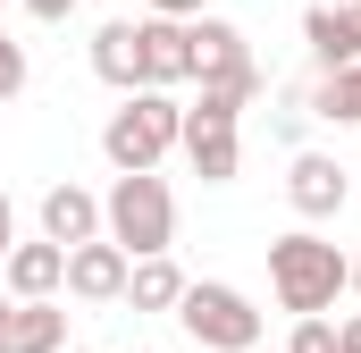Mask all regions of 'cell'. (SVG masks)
Wrapping results in <instances>:
<instances>
[{
  "instance_id": "1",
  "label": "cell",
  "mask_w": 361,
  "mask_h": 353,
  "mask_svg": "<svg viewBox=\"0 0 361 353\" xmlns=\"http://www.w3.org/2000/svg\"><path fill=\"white\" fill-rule=\"evenodd\" d=\"M345 286H353V253H336L319 227L269 236V294H277V311H294V320H328Z\"/></svg>"
},
{
  "instance_id": "2",
  "label": "cell",
  "mask_w": 361,
  "mask_h": 353,
  "mask_svg": "<svg viewBox=\"0 0 361 353\" xmlns=\"http://www.w3.org/2000/svg\"><path fill=\"white\" fill-rule=\"evenodd\" d=\"M101 236L126 253V261H160L169 244H177V193H169V176H109V193H101Z\"/></svg>"
},
{
  "instance_id": "3",
  "label": "cell",
  "mask_w": 361,
  "mask_h": 353,
  "mask_svg": "<svg viewBox=\"0 0 361 353\" xmlns=\"http://www.w3.org/2000/svg\"><path fill=\"white\" fill-rule=\"evenodd\" d=\"M177 135H185V101L177 92H126L109 109V126H101V160L118 176H152L177 152Z\"/></svg>"
},
{
  "instance_id": "4",
  "label": "cell",
  "mask_w": 361,
  "mask_h": 353,
  "mask_svg": "<svg viewBox=\"0 0 361 353\" xmlns=\"http://www.w3.org/2000/svg\"><path fill=\"white\" fill-rule=\"evenodd\" d=\"M185 42H193V85H202V92H219V101H235V109H252V101L269 92L252 42H244V25H227V17H193Z\"/></svg>"
},
{
  "instance_id": "5",
  "label": "cell",
  "mask_w": 361,
  "mask_h": 353,
  "mask_svg": "<svg viewBox=\"0 0 361 353\" xmlns=\"http://www.w3.org/2000/svg\"><path fill=\"white\" fill-rule=\"evenodd\" d=\"M177 328L202 353H252V345H261V311H252V294L227 286V277H193V286H185Z\"/></svg>"
},
{
  "instance_id": "6",
  "label": "cell",
  "mask_w": 361,
  "mask_h": 353,
  "mask_svg": "<svg viewBox=\"0 0 361 353\" xmlns=\"http://www.w3.org/2000/svg\"><path fill=\"white\" fill-rule=\"evenodd\" d=\"M177 152L193 160L202 185H235V169H244V109H235V101H219V92H193V101H185Z\"/></svg>"
},
{
  "instance_id": "7",
  "label": "cell",
  "mask_w": 361,
  "mask_h": 353,
  "mask_svg": "<svg viewBox=\"0 0 361 353\" xmlns=\"http://www.w3.org/2000/svg\"><path fill=\"white\" fill-rule=\"evenodd\" d=\"M286 202H294V219H336L345 202H353V169L336 160V152H294V169H286Z\"/></svg>"
},
{
  "instance_id": "8",
  "label": "cell",
  "mask_w": 361,
  "mask_h": 353,
  "mask_svg": "<svg viewBox=\"0 0 361 353\" xmlns=\"http://www.w3.org/2000/svg\"><path fill=\"white\" fill-rule=\"evenodd\" d=\"M0 286H8V303H59L68 294V253L59 244H8V261H0Z\"/></svg>"
},
{
  "instance_id": "9",
  "label": "cell",
  "mask_w": 361,
  "mask_h": 353,
  "mask_svg": "<svg viewBox=\"0 0 361 353\" xmlns=\"http://www.w3.org/2000/svg\"><path fill=\"white\" fill-rule=\"evenodd\" d=\"M135 42H143V92L193 85V42H185V25H169V17H135Z\"/></svg>"
},
{
  "instance_id": "10",
  "label": "cell",
  "mask_w": 361,
  "mask_h": 353,
  "mask_svg": "<svg viewBox=\"0 0 361 353\" xmlns=\"http://www.w3.org/2000/svg\"><path fill=\"white\" fill-rule=\"evenodd\" d=\"M42 244H59V253L101 244V193H85V185H51V193H42Z\"/></svg>"
},
{
  "instance_id": "11",
  "label": "cell",
  "mask_w": 361,
  "mask_h": 353,
  "mask_svg": "<svg viewBox=\"0 0 361 353\" xmlns=\"http://www.w3.org/2000/svg\"><path fill=\"white\" fill-rule=\"evenodd\" d=\"M126 253H118V244H109V236H101V244H76V253H68V294H76V303H126Z\"/></svg>"
},
{
  "instance_id": "12",
  "label": "cell",
  "mask_w": 361,
  "mask_h": 353,
  "mask_svg": "<svg viewBox=\"0 0 361 353\" xmlns=\"http://www.w3.org/2000/svg\"><path fill=\"white\" fill-rule=\"evenodd\" d=\"M0 353H68V311L59 303H8L0 311Z\"/></svg>"
},
{
  "instance_id": "13",
  "label": "cell",
  "mask_w": 361,
  "mask_h": 353,
  "mask_svg": "<svg viewBox=\"0 0 361 353\" xmlns=\"http://www.w3.org/2000/svg\"><path fill=\"white\" fill-rule=\"evenodd\" d=\"M302 42H311V59H319V76H336V68H361V25L345 8H302Z\"/></svg>"
},
{
  "instance_id": "14",
  "label": "cell",
  "mask_w": 361,
  "mask_h": 353,
  "mask_svg": "<svg viewBox=\"0 0 361 353\" xmlns=\"http://www.w3.org/2000/svg\"><path fill=\"white\" fill-rule=\"evenodd\" d=\"M92 76L118 92H143V42H135V17H109L92 34Z\"/></svg>"
},
{
  "instance_id": "15",
  "label": "cell",
  "mask_w": 361,
  "mask_h": 353,
  "mask_svg": "<svg viewBox=\"0 0 361 353\" xmlns=\"http://www.w3.org/2000/svg\"><path fill=\"white\" fill-rule=\"evenodd\" d=\"M185 286H193V277H185L169 253H160V261H135V269H126V303H135V311H177V303H185Z\"/></svg>"
},
{
  "instance_id": "16",
  "label": "cell",
  "mask_w": 361,
  "mask_h": 353,
  "mask_svg": "<svg viewBox=\"0 0 361 353\" xmlns=\"http://www.w3.org/2000/svg\"><path fill=\"white\" fill-rule=\"evenodd\" d=\"M311 118H328V126H361V68L319 76V85H311Z\"/></svg>"
},
{
  "instance_id": "17",
  "label": "cell",
  "mask_w": 361,
  "mask_h": 353,
  "mask_svg": "<svg viewBox=\"0 0 361 353\" xmlns=\"http://www.w3.org/2000/svg\"><path fill=\"white\" fill-rule=\"evenodd\" d=\"M25 85H34V59H25V42L0 25V101H17Z\"/></svg>"
},
{
  "instance_id": "18",
  "label": "cell",
  "mask_w": 361,
  "mask_h": 353,
  "mask_svg": "<svg viewBox=\"0 0 361 353\" xmlns=\"http://www.w3.org/2000/svg\"><path fill=\"white\" fill-rule=\"evenodd\" d=\"M302 126H311V92H277L269 101V135L277 143H302Z\"/></svg>"
},
{
  "instance_id": "19",
  "label": "cell",
  "mask_w": 361,
  "mask_h": 353,
  "mask_svg": "<svg viewBox=\"0 0 361 353\" xmlns=\"http://www.w3.org/2000/svg\"><path fill=\"white\" fill-rule=\"evenodd\" d=\"M277 353H336V320H294V337Z\"/></svg>"
},
{
  "instance_id": "20",
  "label": "cell",
  "mask_w": 361,
  "mask_h": 353,
  "mask_svg": "<svg viewBox=\"0 0 361 353\" xmlns=\"http://www.w3.org/2000/svg\"><path fill=\"white\" fill-rule=\"evenodd\" d=\"M152 17H169V25H193V17H210V0H152Z\"/></svg>"
},
{
  "instance_id": "21",
  "label": "cell",
  "mask_w": 361,
  "mask_h": 353,
  "mask_svg": "<svg viewBox=\"0 0 361 353\" xmlns=\"http://www.w3.org/2000/svg\"><path fill=\"white\" fill-rule=\"evenodd\" d=\"M25 17H34V25H68V17H76V0H25Z\"/></svg>"
},
{
  "instance_id": "22",
  "label": "cell",
  "mask_w": 361,
  "mask_h": 353,
  "mask_svg": "<svg viewBox=\"0 0 361 353\" xmlns=\"http://www.w3.org/2000/svg\"><path fill=\"white\" fill-rule=\"evenodd\" d=\"M8 244H17V202H8V185H0V261H8Z\"/></svg>"
},
{
  "instance_id": "23",
  "label": "cell",
  "mask_w": 361,
  "mask_h": 353,
  "mask_svg": "<svg viewBox=\"0 0 361 353\" xmlns=\"http://www.w3.org/2000/svg\"><path fill=\"white\" fill-rule=\"evenodd\" d=\"M336 353H361V311H353V320H336Z\"/></svg>"
},
{
  "instance_id": "24",
  "label": "cell",
  "mask_w": 361,
  "mask_h": 353,
  "mask_svg": "<svg viewBox=\"0 0 361 353\" xmlns=\"http://www.w3.org/2000/svg\"><path fill=\"white\" fill-rule=\"evenodd\" d=\"M328 8H345V17H353V25H361V0H328Z\"/></svg>"
},
{
  "instance_id": "25",
  "label": "cell",
  "mask_w": 361,
  "mask_h": 353,
  "mask_svg": "<svg viewBox=\"0 0 361 353\" xmlns=\"http://www.w3.org/2000/svg\"><path fill=\"white\" fill-rule=\"evenodd\" d=\"M353 294H361V253H353Z\"/></svg>"
},
{
  "instance_id": "26",
  "label": "cell",
  "mask_w": 361,
  "mask_h": 353,
  "mask_svg": "<svg viewBox=\"0 0 361 353\" xmlns=\"http://www.w3.org/2000/svg\"><path fill=\"white\" fill-rule=\"evenodd\" d=\"M0 311H8V286H0Z\"/></svg>"
},
{
  "instance_id": "27",
  "label": "cell",
  "mask_w": 361,
  "mask_h": 353,
  "mask_svg": "<svg viewBox=\"0 0 361 353\" xmlns=\"http://www.w3.org/2000/svg\"><path fill=\"white\" fill-rule=\"evenodd\" d=\"M252 353H277V345H252Z\"/></svg>"
},
{
  "instance_id": "28",
  "label": "cell",
  "mask_w": 361,
  "mask_h": 353,
  "mask_svg": "<svg viewBox=\"0 0 361 353\" xmlns=\"http://www.w3.org/2000/svg\"><path fill=\"white\" fill-rule=\"evenodd\" d=\"M353 210H361V193H353Z\"/></svg>"
},
{
  "instance_id": "29",
  "label": "cell",
  "mask_w": 361,
  "mask_h": 353,
  "mask_svg": "<svg viewBox=\"0 0 361 353\" xmlns=\"http://www.w3.org/2000/svg\"><path fill=\"white\" fill-rule=\"evenodd\" d=\"M68 353H85V345H68Z\"/></svg>"
}]
</instances>
